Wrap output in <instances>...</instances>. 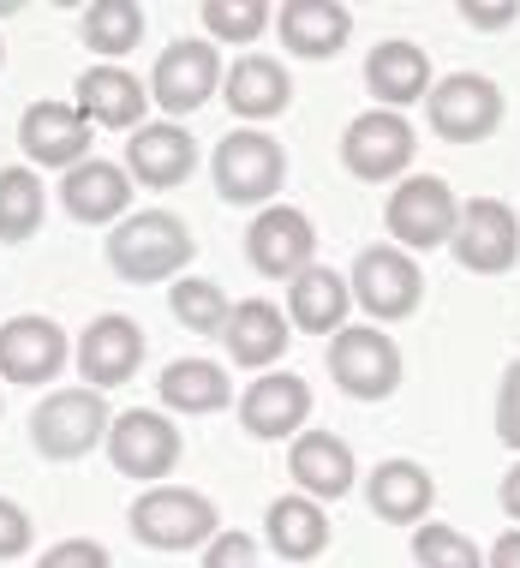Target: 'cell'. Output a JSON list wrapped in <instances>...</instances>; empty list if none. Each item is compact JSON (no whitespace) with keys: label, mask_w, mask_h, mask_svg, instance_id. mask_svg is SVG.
<instances>
[{"label":"cell","mask_w":520,"mask_h":568,"mask_svg":"<svg viewBox=\"0 0 520 568\" xmlns=\"http://www.w3.org/2000/svg\"><path fill=\"white\" fill-rule=\"evenodd\" d=\"M197 240L174 210H137V216L109 227V270L132 287L150 282H180V270L192 264Z\"/></svg>","instance_id":"1"},{"label":"cell","mask_w":520,"mask_h":568,"mask_svg":"<svg viewBox=\"0 0 520 568\" xmlns=\"http://www.w3.org/2000/svg\"><path fill=\"white\" fill-rule=\"evenodd\" d=\"M126 527L137 545L150 550H197L222 532V515L204 490H186V485H150L144 497L126 509Z\"/></svg>","instance_id":"2"},{"label":"cell","mask_w":520,"mask_h":568,"mask_svg":"<svg viewBox=\"0 0 520 568\" xmlns=\"http://www.w3.org/2000/svg\"><path fill=\"white\" fill-rule=\"evenodd\" d=\"M210 180H216V192L227 204H246V210H269L275 192H282L287 180V150L275 144L269 132H227L216 144V156H210Z\"/></svg>","instance_id":"3"},{"label":"cell","mask_w":520,"mask_h":568,"mask_svg":"<svg viewBox=\"0 0 520 568\" xmlns=\"http://www.w3.org/2000/svg\"><path fill=\"white\" fill-rule=\"evenodd\" d=\"M114 413L96 389H54L42 395L37 413H30V443H37L42 460H84L96 443H109Z\"/></svg>","instance_id":"4"},{"label":"cell","mask_w":520,"mask_h":568,"mask_svg":"<svg viewBox=\"0 0 520 568\" xmlns=\"http://www.w3.org/2000/svg\"><path fill=\"white\" fill-rule=\"evenodd\" d=\"M412 156H419V132H412L407 114L365 109L341 132V168L354 180H365V186H401Z\"/></svg>","instance_id":"5"},{"label":"cell","mask_w":520,"mask_h":568,"mask_svg":"<svg viewBox=\"0 0 520 568\" xmlns=\"http://www.w3.org/2000/svg\"><path fill=\"white\" fill-rule=\"evenodd\" d=\"M347 287H354V305L371 324H401L425 300V270L401 245H365L347 270Z\"/></svg>","instance_id":"6"},{"label":"cell","mask_w":520,"mask_h":568,"mask_svg":"<svg viewBox=\"0 0 520 568\" xmlns=\"http://www.w3.org/2000/svg\"><path fill=\"white\" fill-rule=\"evenodd\" d=\"M455 222H461V204H455L449 180L437 174H407L401 186H389V204H384V227H389V245L401 252H437V245L455 240Z\"/></svg>","instance_id":"7"},{"label":"cell","mask_w":520,"mask_h":568,"mask_svg":"<svg viewBox=\"0 0 520 568\" xmlns=\"http://www.w3.org/2000/svg\"><path fill=\"white\" fill-rule=\"evenodd\" d=\"M329 377L354 402H389L401 389V347L377 324H347L329 342Z\"/></svg>","instance_id":"8"},{"label":"cell","mask_w":520,"mask_h":568,"mask_svg":"<svg viewBox=\"0 0 520 568\" xmlns=\"http://www.w3.org/2000/svg\"><path fill=\"white\" fill-rule=\"evenodd\" d=\"M502 109L509 102H502L497 79H485V72H449L425 97V120H431L442 144H485L502 126Z\"/></svg>","instance_id":"9"},{"label":"cell","mask_w":520,"mask_h":568,"mask_svg":"<svg viewBox=\"0 0 520 568\" xmlns=\"http://www.w3.org/2000/svg\"><path fill=\"white\" fill-rule=\"evenodd\" d=\"M222 79H227V67H222L216 42L180 37V42H167L156 54V67H150V102H162L167 114H197L222 90Z\"/></svg>","instance_id":"10"},{"label":"cell","mask_w":520,"mask_h":568,"mask_svg":"<svg viewBox=\"0 0 520 568\" xmlns=\"http://www.w3.org/2000/svg\"><path fill=\"white\" fill-rule=\"evenodd\" d=\"M102 449H109L114 473H126V479H137V485H162L167 473L180 467V425L167 419V413H150V407L114 413Z\"/></svg>","instance_id":"11"},{"label":"cell","mask_w":520,"mask_h":568,"mask_svg":"<svg viewBox=\"0 0 520 568\" xmlns=\"http://www.w3.org/2000/svg\"><path fill=\"white\" fill-rule=\"evenodd\" d=\"M449 252L467 275H509L520 264V216L502 197H472V204H461Z\"/></svg>","instance_id":"12"},{"label":"cell","mask_w":520,"mask_h":568,"mask_svg":"<svg viewBox=\"0 0 520 568\" xmlns=\"http://www.w3.org/2000/svg\"><path fill=\"white\" fill-rule=\"evenodd\" d=\"M246 264L264 275V282H294L299 270L317 264V227L305 210L294 204H269L257 210L246 227Z\"/></svg>","instance_id":"13"},{"label":"cell","mask_w":520,"mask_h":568,"mask_svg":"<svg viewBox=\"0 0 520 568\" xmlns=\"http://www.w3.org/2000/svg\"><path fill=\"white\" fill-rule=\"evenodd\" d=\"M305 419H312V383L299 372H257L239 395V425L257 443H282L299 437Z\"/></svg>","instance_id":"14"},{"label":"cell","mask_w":520,"mask_h":568,"mask_svg":"<svg viewBox=\"0 0 520 568\" xmlns=\"http://www.w3.org/2000/svg\"><path fill=\"white\" fill-rule=\"evenodd\" d=\"M72 342L54 317H12L0 324V377L19 383V389H42L67 372Z\"/></svg>","instance_id":"15"},{"label":"cell","mask_w":520,"mask_h":568,"mask_svg":"<svg viewBox=\"0 0 520 568\" xmlns=\"http://www.w3.org/2000/svg\"><path fill=\"white\" fill-rule=\"evenodd\" d=\"M72 359H79L84 389L109 395V389H120V383H132V377H137V365H144V329H137L132 317L109 312V317H96V324L79 335Z\"/></svg>","instance_id":"16"},{"label":"cell","mask_w":520,"mask_h":568,"mask_svg":"<svg viewBox=\"0 0 520 568\" xmlns=\"http://www.w3.org/2000/svg\"><path fill=\"white\" fill-rule=\"evenodd\" d=\"M287 473H294L299 497H312V503H341L359 485V460L347 449V437L312 432V425L287 443Z\"/></svg>","instance_id":"17"},{"label":"cell","mask_w":520,"mask_h":568,"mask_svg":"<svg viewBox=\"0 0 520 568\" xmlns=\"http://www.w3.org/2000/svg\"><path fill=\"white\" fill-rule=\"evenodd\" d=\"M431 84H437L431 79V54H425L412 37H384L371 54H365V90H371V102L389 109V114L425 102Z\"/></svg>","instance_id":"18"},{"label":"cell","mask_w":520,"mask_h":568,"mask_svg":"<svg viewBox=\"0 0 520 568\" xmlns=\"http://www.w3.org/2000/svg\"><path fill=\"white\" fill-rule=\"evenodd\" d=\"M197 168V138L180 120H156V126H137L126 138V174L150 192H174L186 186Z\"/></svg>","instance_id":"19"},{"label":"cell","mask_w":520,"mask_h":568,"mask_svg":"<svg viewBox=\"0 0 520 568\" xmlns=\"http://www.w3.org/2000/svg\"><path fill=\"white\" fill-rule=\"evenodd\" d=\"M19 150L37 168H79L90 162V120L72 102H30L19 120Z\"/></svg>","instance_id":"20"},{"label":"cell","mask_w":520,"mask_h":568,"mask_svg":"<svg viewBox=\"0 0 520 568\" xmlns=\"http://www.w3.org/2000/svg\"><path fill=\"white\" fill-rule=\"evenodd\" d=\"M60 204H67V216L84 222V227H114V222L132 216V174L120 162L90 156L60 180Z\"/></svg>","instance_id":"21"},{"label":"cell","mask_w":520,"mask_h":568,"mask_svg":"<svg viewBox=\"0 0 520 568\" xmlns=\"http://www.w3.org/2000/svg\"><path fill=\"white\" fill-rule=\"evenodd\" d=\"M275 24H282V49L294 60H335L354 42V12L341 0H287Z\"/></svg>","instance_id":"22"},{"label":"cell","mask_w":520,"mask_h":568,"mask_svg":"<svg viewBox=\"0 0 520 568\" xmlns=\"http://www.w3.org/2000/svg\"><path fill=\"white\" fill-rule=\"evenodd\" d=\"M222 342H227V359L239 372H269L287 353V342H294V324H287V312L275 300H239L227 329H222Z\"/></svg>","instance_id":"23"},{"label":"cell","mask_w":520,"mask_h":568,"mask_svg":"<svg viewBox=\"0 0 520 568\" xmlns=\"http://www.w3.org/2000/svg\"><path fill=\"white\" fill-rule=\"evenodd\" d=\"M365 503H371L377 520L389 527H425V515L437 509V479L419 467V460H384L365 479Z\"/></svg>","instance_id":"24"},{"label":"cell","mask_w":520,"mask_h":568,"mask_svg":"<svg viewBox=\"0 0 520 568\" xmlns=\"http://www.w3.org/2000/svg\"><path fill=\"white\" fill-rule=\"evenodd\" d=\"M347 312H354V287L347 275H335L329 264H312L287 282V324L305 329V335H341L347 329Z\"/></svg>","instance_id":"25"},{"label":"cell","mask_w":520,"mask_h":568,"mask_svg":"<svg viewBox=\"0 0 520 568\" xmlns=\"http://www.w3.org/2000/svg\"><path fill=\"white\" fill-rule=\"evenodd\" d=\"M90 126H109V132H137L144 126V109H150V90L132 79L126 67H90L79 79V102H72Z\"/></svg>","instance_id":"26"},{"label":"cell","mask_w":520,"mask_h":568,"mask_svg":"<svg viewBox=\"0 0 520 568\" xmlns=\"http://www.w3.org/2000/svg\"><path fill=\"white\" fill-rule=\"evenodd\" d=\"M222 97L239 120L257 126V120H275V114L294 109V79H287V67L269 54H239L222 79Z\"/></svg>","instance_id":"27"},{"label":"cell","mask_w":520,"mask_h":568,"mask_svg":"<svg viewBox=\"0 0 520 568\" xmlns=\"http://www.w3.org/2000/svg\"><path fill=\"white\" fill-rule=\"evenodd\" d=\"M264 545L275 550L282 562H317L329 550V515L324 503L312 497H275L264 509Z\"/></svg>","instance_id":"28"},{"label":"cell","mask_w":520,"mask_h":568,"mask_svg":"<svg viewBox=\"0 0 520 568\" xmlns=\"http://www.w3.org/2000/svg\"><path fill=\"white\" fill-rule=\"evenodd\" d=\"M156 395H162L167 413H180V419H204V413L234 407V383H227V372L216 359H174L156 377Z\"/></svg>","instance_id":"29"},{"label":"cell","mask_w":520,"mask_h":568,"mask_svg":"<svg viewBox=\"0 0 520 568\" xmlns=\"http://www.w3.org/2000/svg\"><path fill=\"white\" fill-rule=\"evenodd\" d=\"M79 30H84V49L102 54V67H120V54H132L144 42V7L137 0H90Z\"/></svg>","instance_id":"30"},{"label":"cell","mask_w":520,"mask_h":568,"mask_svg":"<svg viewBox=\"0 0 520 568\" xmlns=\"http://www.w3.org/2000/svg\"><path fill=\"white\" fill-rule=\"evenodd\" d=\"M42 216H49V197H42L37 168H0V245H24L42 227Z\"/></svg>","instance_id":"31"},{"label":"cell","mask_w":520,"mask_h":568,"mask_svg":"<svg viewBox=\"0 0 520 568\" xmlns=\"http://www.w3.org/2000/svg\"><path fill=\"white\" fill-rule=\"evenodd\" d=\"M167 305H174V317H180L192 335H222L227 317H234L227 294H222L216 282H204V275H180L174 294H167Z\"/></svg>","instance_id":"32"},{"label":"cell","mask_w":520,"mask_h":568,"mask_svg":"<svg viewBox=\"0 0 520 568\" xmlns=\"http://www.w3.org/2000/svg\"><path fill=\"white\" fill-rule=\"evenodd\" d=\"M412 562L419 568H485V550L461 527H449V520H425V527H412Z\"/></svg>","instance_id":"33"},{"label":"cell","mask_w":520,"mask_h":568,"mask_svg":"<svg viewBox=\"0 0 520 568\" xmlns=\"http://www.w3.org/2000/svg\"><path fill=\"white\" fill-rule=\"evenodd\" d=\"M197 19H204L210 42H257L269 30L275 7H269V0H204Z\"/></svg>","instance_id":"34"},{"label":"cell","mask_w":520,"mask_h":568,"mask_svg":"<svg viewBox=\"0 0 520 568\" xmlns=\"http://www.w3.org/2000/svg\"><path fill=\"white\" fill-rule=\"evenodd\" d=\"M37 568H114V557L96 539H60L37 557Z\"/></svg>","instance_id":"35"},{"label":"cell","mask_w":520,"mask_h":568,"mask_svg":"<svg viewBox=\"0 0 520 568\" xmlns=\"http://www.w3.org/2000/svg\"><path fill=\"white\" fill-rule=\"evenodd\" d=\"M204 568H257V539L252 532H216V539L204 545Z\"/></svg>","instance_id":"36"},{"label":"cell","mask_w":520,"mask_h":568,"mask_svg":"<svg viewBox=\"0 0 520 568\" xmlns=\"http://www.w3.org/2000/svg\"><path fill=\"white\" fill-rule=\"evenodd\" d=\"M497 437L520 455V359H514L509 372H502V383H497Z\"/></svg>","instance_id":"37"},{"label":"cell","mask_w":520,"mask_h":568,"mask_svg":"<svg viewBox=\"0 0 520 568\" xmlns=\"http://www.w3.org/2000/svg\"><path fill=\"white\" fill-rule=\"evenodd\" d=\"M30 545H37V527H30V515H24L12 497H0V562L24 557Z\"/></svg>","instance_id":"38"},{"label":"cell","mask_w":520,"mask_h":568,"mask_svg":"<svg viewBox=\"0 0 520 568\" xmlns=\"http://www.w3.org/2000/svg\"><path fill=\"white\" fill-rule=\"evenodd\" d=\"M461 19H467L472 30H491V37H497V30H509V24L520 19V7H514V0H497V7H491V0H467Z\"/></svg>","instance_id":"39"},{"label":"cell","mask_w":520,"mask_h":568,"mask_svg":"<svg viewBox=\"0 0 520 568\" xmlns=\"http://www.w3.org/2000/svg\"><path fill=\"white\" fill-rule=\"evenodd\" d=\"M485 568H520V527H509L491 550H485Z\"/></svg>","instance_id":"40"},{"label":"cell","mask_w":520,"mask_h":568,"mask_svg":"<svg viewBox=\"0 0 520 568\" xmlns=\"http://www.w3.org/2000/svg\"><path fill=\"white\" fill-rule=\"evenodd\" d=\"M497 503H502V515H509L514 527H520V460H514L509 473H502V485H497Z\"/></svg>","instance_id":"41"},{"label":"cell","mask_w":520,"mask_h":568,"mask_svg":"<svg viewBox=\"0 0 520 568\" xmlns=\"http://www.w3.org/2000/svg\"><path fill=\"white\" fill-rule=\"evenodd\" d=\"M0 60H7V42H0Z\"/></svg>","instance_id":"42"}]
</instances>
